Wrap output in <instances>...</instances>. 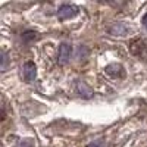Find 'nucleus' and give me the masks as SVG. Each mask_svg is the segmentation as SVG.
Listing matches in <instances>:
<instances>
[{
	"instance_id": "nucleus-2",
	"label": "nucleus",
	"mask_w": 147,
	"mask_h": 147,
	"mask_svg": "<svg viewBox=\"0 0 147 147\" xmlns=\"http://www.w3.org/2000/svg\"><path fill=\"white\" fill-rule=\"evenodd\" d=\"M22 77L27 81H32L35 78V65L32 62H27L22 66Z\"/></svg>"
},
{
	"instance_id": "nucleus-1",
	"label": "nucleus",
	"mask_w": 147,
	"mask_h": 147,
	"mask_svg": "<svg viewBox=\"0 0 147 147\" xmlns=\"http://www.w3.org/2000/svg\"><path fill=\"white\" fill-rule=\"evenodd\" d=\"M71 53H72V47L69 44H60L59 47V53H57V60L59 63H66L68 59L71 57Z\"/></svg>"
},
{
	"instance_id": "nucleus-3",
	"label": "nucleus",
	"mask_w": 147,
	"mask_h": 147,
	"mask_svg": "<svg viewBox=\"0 0 147 147\" xmlns=\"http://www.w3.org/2000/svg\"><path fill=\"white\" fill-rule=\"evenodd\" d=\"M75 12H77V7H74V6H69V5H65L59 9V18H69L72 15H75Z\"/></svg>"
},
{
	"instance_id": "nucleus-4",
	"label": "nucleus",
	"mask_w": 147,
	"mask_h": 147,
	"mask_svg": "<svg viewBox=\"0 0 147 147\" xmlns=\"http://www.w3.org/2000/svg\"><path fill=\"white\" fill-rule=\"evenodd\" d=\"M143 25L146 27V30H147V13L143 16Z\"/></svg>"
}]
</instances>
